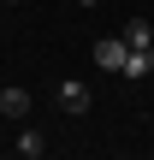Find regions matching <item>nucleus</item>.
Returning a JSON list of instances; mask_svg holds the SVG:
<instances>
[{"instance_id":"5","label":"nucleus","mask_w":154,"mask_h":160,"mask_svg":"<svg viewBox=\"0 0 154 160\" xmlns=\"http://www.w3.org/2000/svg\"><path fill=\"white\" fill-rule=\"evenodd\" d=\"M119 36H125L131 48H148V42H154V24H148V18H131V24H125Z\"/></svg>"},{"instance_id":"3","label":"nucleus","mask_w":154,"mask_h":160,"mask_svg":"<svg viewBox=\"0 0 154 160\" xmlns=\"http://www.w3.org/2000/svg\"><path fill=\"white\" fill-rule=\"evenodd\" d=\"M119 77H131V83L154 77V42H148V48H131V53H125V71H119Z\"/></svg>"},{"instance_id":"2","label":"nucleus","mask_w":154,"mask_h":160,"mask_svg":"<svg viewBox=\"0 0 154 160\" xmlns=\"http://www.w3.org/2000/svg\"><path fill=\"white\" fill-rule=\"evenodd\" d=\"M53 101H59V107H65V113L77 119V113H89V83H77V77H65V83L53 89Z\"/></svg>"},{"instance_id":"4","label":"nucleus","mask_w":154,"mask_h":160,"mask_svg":"<svg viewBox=\"0 0 154 160\" xmlns=\"http://www.w3.org/2000/svg\"><path fill=\"white\" fill-rule=\"evenodd\" d=\"M0 113H6V119H24V113H30V89L6 83V89H0Z\"/></svg>"},{"instance_id":"7","label":"nucleus","mask_w":154,"mask_h":160,"mask_svg":"<svg viewBox=\"0 0 154 160\" xmlns=\"http://www.w3.org/2000/svg\"><path fill=\"white\" fill-rule=\"evenodd\" d=\"M77 6H101V0H77Z\"/></svg>"},{"instance_id":"6","label":"nucleus","mask_w":154,"mask_h":160,"mask_svg":"<svg viewBox=\"0 0 154 160\" xmlns=\"http://www.w3.org/2000/svg\"><path fill=\"white\" fill-rule=\"evenodd\" d=\"M12 148H18L24 160H42V154H47V142H42V131H18V142H12Z\"/></svg>"},{"instance_id":"8","label":"nucleus","mask_w":154,"mask_h":160,"mask_svg":"<svg viewBox=\"0 0 154 160\" xmlns=\"http://www.w3.org/2000/svg\"><path fill=\"white\" fill-rule=\"evenodd\" d=\"M0 6H18V0H0Z\"/></svg>"},{"instance_id":"1","label":"nucleus","mask_w":154,"mask_h":160,"mask_svg":"<svg viewBox=\"0 0 154 160\" xmlns=\"http://www.w3.org/2000/svg\"><path fill=\"white\" fill-rule=\"evenodd\" d=\"M125 53H131L125 36H101V42H95V65H101V71H125Z\"/></svg>"}]
</instances>
